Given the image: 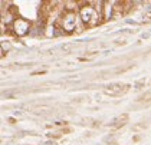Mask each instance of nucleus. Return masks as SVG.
<instances>
[{
  "instance_id": "423d86ee",
  "label": "nucleus",
  "mask_w": 151,
  "mask_h": 145,
  "mask_svg": "<svg viewBox=\"0 0 151 145\" xmlns=\"http://www.w3.org/2000/svg\"><path fill=\"white\" fill-rule=\"evenodd\" d=\"M104 6L105 7H102V10L105 11L104 19H111V17H112V11H114V7H112L114 3H108V1H105Z\"/></svg>"
},
{
  "instance_id": "20e7f679",
  "label": "nucleus",
  "mask_w": 151,
  "mask_h": 145,
  "mask_svg": "<svg viewBox=\"0 0 151 145\" xmlns=\"http://www.w3.org/2000/svg\"><path fill=\"white\" fill-rule=\"evenodd\" d=\"M13 32L16 36L22 37L30 32V23L24 19H14L13 20Z\"/></svg>"
},
{
  "instance_id": "f257e3e1",
  "label": "nucleus",
  "mask_w": 151,
  "mask_h": 145,
  "mask_svg": "<svg viewBox=\"0 0 151 145\" xmlns=\"http://www.w3.org/2000/svg\"><path fill=\"white\" fill-rule=\"evenodd\" d=\"M79 16H81V20L86 26H95L96 23L99 22V16H98V11L95 7H92L89 3H85L79 10Z\"/></svg>"
},
{
  "instance_id": "7ed1b4c3",
  "label": "nucleus",
  "mask_w": 151,
  "mask_h": 145,
  "mask_svg": "<svg viewBox=\"0 0 151 145\" xmlns=\"http://www.w3.org/2000/svg\"><path fill=\"white\" fill-rule=\"evenodd\" d=\"M129 90V85H124V83H111L104 88V93L109 95V96H121L124 93H127Z\"/></svg>"
},
{
  "instance_id": "f03ea898",
  "label": "nucleus",
  "mask_w": 151,
  "mask_h": 145,
  "mask_svg": "<svg viewBox=\"0 0 151 145\" xmlns=\"http://www.w3.org/2000/svg\"><path fill=\"white\" fill-rule=\"evenodd\" d=\"M78 26V14L75 11H68L62 19V29L66 33H72Z\"/></svg>"
},
{
  "instance_id": "39448f33",
  "label": "nucleus",
  "mask_w": 151,
  "mask_h": 145,
  "mask_svg": "<svg viewBox=\"0 0 151 145\" xmlns=\"http://www.w3.org/2000/svg\"><path fill=\"white\" fill-rule=\"evenodd\" d=\"M128 122V113H122V115H119V116H116L112 119V122L109 123L112 128H119V126H122V125H125Z\"/></svg>"
},
{
  "instance_id": "0eeeda50",
  "label": "nucleus",
  "mask_w": 151,
  "mask_h": 145,
  "mask_svg": "<svg viewBox=\"0 0 151 145\" xmlns=\"http://www.w3.org/2000/svg\"><path fill=\"white\" fill-rule=\"evenodd\" d=\"M115 45H125V40H115Z\"/></svg>"
}]
</instances>
